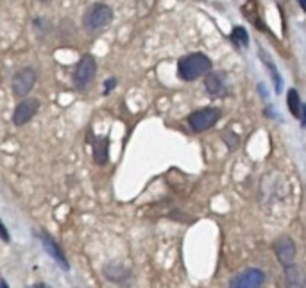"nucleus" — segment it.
<instances>
[{
	"label": "nucleus",
	"instance_id": "1",
	"mask_svg": "<svg viewBox=\"0 0 306 288\" xmlns=\"http://www.w3.org/2000/svg\"><path fill=\"white\" fill-rule=\"evenodd\" d=\"M209 68H211V61L208 56L201 52L185 56L178 63V74L183 81H196L197 77L208 74Z\"/></svg>",
	"mask_w": 306,
	"mask_h": 288
},
{
	"label": "nucleus",
	"instance_id": "2",
	"mask_svg": "<svg viewBox=\"0 0 306 288\" xmlns=\"http://www.w3.org/2000/svg\"><path fill=\"white\" fill-rule=\"evenodd\" d=\"M113 20V9L106 4H95L83 16V27L86 32H99L106 29Z\"/></svg>",
	"mask_w": 306,
	"mask_h": 288
},
{
	"label": "nucleus",
	"instance_id": "3",
	"mask_svg": "<svg viewBox=\"0 0 306 288\" xmlns=\"http://www.w3.org/2000/svg\"><path fill=\"white\" fill-rule=\"evenodd\" d=\"M218 118H220V111L217 107H203L199 111H194L188 116V124H190L192 131L203 133V131H206V129L217 124Z\"/></svg>",
	"mask_w": 306,
	"mask_h": 288
},
{
	"label": "nucleus",
	"instance_id": "4",
	"mask_svg": "<svg viewBox=\"0 0 306 288\" xmlns=\"http://www.w3.org/2000/svg\"><path fill=\"white\" fill-rule=\"evenodd\" d=\"M95 72H97V63L92 56H85L77 63L76 72H74V83L79 90H85L92 85V81L95 77Z\"/></svg>",
	"mask_w": 306,
	"mask_h": 288
},
{
	"label": "nucleus",
	"instance_id": "5",
	"mask_svg": "<svg viewBox=\"0 0 306 288\" xmlns=\"http://www.w3.org/2000/svg\"><path fill=\"white\" fill-rule=\"evenodd\" d=\"M36 85V72L32 68H23L13 77V94L16 97H27Z\"/></svg>",
	"mask_w": 306,
	"mask_h": 288
},
{
	"label": "nucleus",
	"instance_id": "6",
	"mask_svg": "<svg viewBox=\"0 0 306 288\" xmlns=\"http://www.w3.org/2000/svg\"><path fill=\"white\" fill-rule=\"evenodd\" d=\"M265 281V274L258 269H247V271L236 274L233 280L229 281V285L233 288H256L262 287Z\"/></svg>",
	"mask_w": 306,
	"mask_h": 288
},
{
	"label": "nucleus",
	"instance_id": "7",
	"mask_svg": "<svg viewBox=\"0 0 306 288\" xmlns=\"http://www.w3.org/2000/svg\"><path fill=\"white\" fill-rule=\"evenodd\" d=\"M40 109V100L34 97L23 98L16 107H14L13 113V124L14 125H23L25 122L32 118L36 115V111Z\"/></svg>",
	"mask_w": 306,
	"mask_h": 288
},
{
	"label": "nucleus",
	"instance_id": "8",
	"mask_svg": "<svg viewBox=\"0 0 306 288\" xmlns=\"http://www.w3.org/2000/svg\"><path fill=\"white\" fill-rule=\"evenodd\" d=\"M274 251L278 260L283 263V267L292 265L294 260H296V245H294V242L289 236H281V238L276 240Z\"/></svg>",
	"mask_w": 306,
	"mask_h": 288
},
{
	"label": "nucleus",
	"instance_id": "9",
	"mask_svg": "<svg viewBox=\"0 0 306 288\" xmlns=\"http://www.w3.org/2000/svg\"><path fill=\"white\" fill-rule=\"evenodd\" d=\"M41 244H43L45 251H47V253H49L50 256H52L54 260L59 263V265H61V269H65V271H67V269H68L67 258H65V254H63L61 247H59V245L52 240V236L47 235V233H41Z\"/></svg>",
	"mask_w": 306,
	"mask_h": 288
},
{
	"label": "nucleus",
	"instance_id": "10",
	"mask_svg": "<svg viewBox=\"0 0 306 288\" xmlns=\"http://www.w3.org/2000/svg\"><path fill=\"white\" fill-rule=\"evenodd\" d=\"M204 85H206V90H208V94L211 97H222L226 88H224V83L220 79V74H208L206 76V81H204Z\"/></svg>",
	"mask_w": 306,
	"mask_h": 288
},
{
	"label": "nucleus",
	"instance_id": "11",
	"mask_svg": "<svg viewBox=\"0 0 306 288\" xmlns=\"http://www.w3.org/2000/svg\"><path fill=\"white\" fill-rule=\"evenodd\" d=\"M260 58L263 59V63L267 65V68H269V74H271L272 77V83H274V90H276V94H280L281 90H283V81H281V76L278 74V70H276V65L272 63V59L267 56L265 52H263L262 49H260Z\"/></svg>",
	"mask_w": 306,
	"mask_h": 288
},
{
	"label": "nucleus",
	"instance_id": "12",
	"mask_svg": "<svg viewBox=\"0 0 306 288\" xmlns=\"http://www.w3.org/2000/svg\"><path fill=\"white\" fill-rule=\"evenodd\" d=\"M104 274L111 281H122V278H125L127 271L122 265H118V263H109V265L104 267Z\"/></svg>",
	"mask_w": 306,
	"mask_h": 288
},
{
	"label": "nucleus",
	"instance_id": "13",
	"mask_svg": "<svg viewBox=\"0 0 306 288\" xmlns=\"http://www.w3.org/2000/svg\"><path fill=\"white\" fill-rule=\"evenodd\" d=\"M107 138H99L95 142V163L104 165L107 161Z\"/></svg>",
	"mask_w": 306,
	"mask_h": 288
},
{
	"label": "nucleus",
	"instance_id": "14",
	"mask_svg": "<svg viewBox=\"0 0 306 288\" xmlns=\"http://www.w3.org/2000/svg\"><path fill=\"white\" fill-rule=\"evenodd\" d=\"M287 102H289V109L296 118L301 116V98H299V94L296 90H289V95H287Z\"/></svg>",
	"mask_w": 306,
	"mask_h": 288
},
{
	"label": "nucleus",
	"instance_id": "15",
	"mask_svg": "<svg viewBox=\"0 0 306 288\" xmlns=\"http://www.w3.org/2000/svg\"><path fill=\"white\" fill-rule=\"evenodd\" d=\"M231 38H233V41H235L236 45H240V47H247L249 45V34L244 27H235L233 32H231Z\"/></svg>",
	"mask_w": 306,
	"mask_h": 288
},
{
	"label": "nucleus",
	"instance_id": "16",
	"mask_svg": "<svg viewBox=\"0 0 306 288\" xmlns=\"http://www.w3.org/2000/svg\"><path fill=\"white\" fill-rule=\"evenodd\" d=\"M116 86V79L115 77H109V79L106 81V86H104V95H109V92Z\"/></svg>",
	"mask_w": 306,
	"mask_h": 288
},
{
	"label": "nucleus",
	"instance_id": "17",
	"mask_svg": "<svg viewBox=\"0 0 306 288\" xmlns=\"http://www.w3.org/2000/svg\"><path fill=\"white\" fill-rule=\"evenodd\" d=\"M0 238L4 240V242H9V233L5 229V226L2 224V218H0Z\"/></svg>",
	"mask_w": 306,
	"mask_h": 288
},
{
	"label": "nucleus",
	"instance_id": "18",
	"mask_svg": "<svg viewBox=\"0 0 306 288\" xmlns=\"http://www.w3.org/2000/svg\"><path fill=\"white\" fill-rule=\"evenodd\" d=\"M301 122H303V127H306V104H303L301 106Z\"/></svg>",
	"mask_w": 306,
	"mask_h": 288
},
{
	"label": "nucleus",
	"instance_id": "19",
	"mask_svg": "<svg viewBox=\"0 0 306 288\" xmlns=\"http://www.w3.org/2000/svg\"><path fill=\"white\" fill-rule=\"evenodd\" d=\"M299 5H301V7L306 11V0H299Z\"/></svg>",
	"mask_w": 306,
	"mask_h": 288
},
{
	"label": "nucleus",
	"instance_id": "20",
	"mask_svg": "<svg viewBox=\"0 0 306 288\" xmlns=\"http://www.w3.org/2000/svg\"><path fill=\"white\" fill-rule=\"evenodd\" d=\"M41 2H49V0H41Z\"/></svg>",
	"mask_w": 306,
	"mask_h": 288
}]
</instances>
